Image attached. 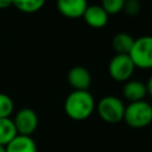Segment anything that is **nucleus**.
<instances>
[{
  "mask_svg": "<svg viewBox=\"0 0 152 152\" xmlns=\"http://www.w3.org/2000/svg\"><path fill=\"white\" fill-rule=\"evenodd\" d=\"M95 100L88 90H72L64 101L65 114L75 121L88 119L95 110Z\"/></svg>",
  "mask_w": 152,
  "mask_h": 152,
  "instance_id": "f257e3e1",
  "label": "nucleus"
},
{
  "mask_svg": "<svg viewBox=\"0 0 152 152\" xmlns=\"http://www.w3.org/2000/svg\"><path fill=\"white\" fill-rule=\"evenodd\" d=\"M125 122L132 128H145L152 122V104L145 100L129 102L125 107Z\"/></svg>",
  "mask_w": 152,
  "mask_h": 152,
  "instance_id": "f03ea898",
  "label": "nucleus"
},
{
  "mask_svg": "<svg viewBox=\"0 0 152 152\" xmlns=\"http://www.w3.org/2000/svg\"><path fill=\"white\" fill-rule=\"evenodd\" d=\"M125 107L121 99L114 95H107L97 102L95 108L101 120L107 124H118L124 120Z\"/></svg>",
  "mask_w": 152,
  "mask_h": 152,
  "instance_id": "7ed1b4c3",
  "label": "nucleus"
},
{
  "mask_svg": "<svg viewBox=\"0 0 152 152\" xmlns=\"http://www.w3.org/2000/svg\"><path fill=\"white\" fill-rule=\"evenodd\" d=\"M128 56L135 68L152 69V36L135 38Z\"/></svg>",
  "mask_w": 152,
  "mask_h": 152,
  "instance_id": "20e7f679",
  "label": "nucleus"
},
{
  "mask_svg": "<svg viewBox=\"0 0 152 152\" xmlns=\"http://www.w3.org/2000/svg\"><path fill=\"white\" fill-rule=\"evenodd\" d=\"M135 66L128 55H115L108 64V74L116 82H126L131 80Z\"/></svg>",
  "mask_w": 152,
  "mask_h": 152,
  "instance_id": "39448f33",
  "label": "nucleus"
},
{
  "mask_svg": "<svg viewBox=\"0 0 152 152\" xmlns=\"http://www.w3.org/2000/svg\"><path fill=\"white\" fill-rule=\"evenodd\" d=\"M13 124L18 134L31 137V134L38 127V115L31 108H21L17 112Z\"/></svg>",
  "mask_w": 152,
  "mask_h": 152,
  "instance_id": "423d86ee",
  "label": "nucleus"
},
{
  "mask_svg": "<svg viewBox=\"0 0 152 152\" xmlns=\"http://www.w3.org/2000/svg\"><path fill=\"white\" fill-rule=\"evenodd\" d=\"M68 82L74 90H88L91 83V76L88 69L82 65L72 66L68 72Z\"/></svg>",
  "mask_w": 152,
  "mask_h": 152,
  "instance_id": "0eeeda50",
  "label": "nucleus"
},
{
  "mask_svg": "<svg viewBox=\"0 0 152 152\" xmlns=\"http://www.w3.org/2000/svg\"><path fill=\"white\" fill-rule=\"evenodd\" d=\"M58 12L70 19H76L83 15L88 7L87 0H57L56 2Z\"/></svg>",
  "mask_w": 152,
  "mask_h": 152,
  "instance_id": "6e6552de",
  "label": "nucleus"
},
{
  "mask_svg": "<svg viewBox=\"0 0 152 152\" xmlns=\"http://www.w3.org/2000/svg\"><path fill=\"white\" fill-rule=\"evenodd\" d=\"M82 18L93 28H101L107 25L109 15L108 13L101 7V5H88L87 10L84 11Z\"/></svg>",
  "mask_w": 152,
  "mask_h": 152,
  "instance_id": "1a4fd4ad",
  "label": "nucleus"
},
{
  "mask_svg": "<svg viewBox=\"0 0 152 152\" xmlns=\"http://www.w3.org/2000/svg\"><path fill=\"white\" fill-rule=\"evenodd\" d=\"M122 95L129 102L141 101L147 95L146 84L138 80H128L122 87Z\"/></svg>",
  "mask_w": 152,
  "mask_h": 152,
  "instance_id": "9d476101",
  "label": "nucleus"
},
{
  "mask_svg": "<svg viewBox=\"0 0 152 152\" xmlns=\"http://www.w3.org/2000/svg\"><path fill=\"white\" fill-rule=\"evenodd\" d=\"M6 152H37L36 141L28 135L17 134L6 146Z\"/></svg>",
  "mask_w": 152,
  "mask_h": 152,
  "instance_id": "9b49d317",
  "label": "nucleus"
},
{
  "mask_svg": "<svg viewBox=\"0 0 152 152\" xmlns=\"http://www.w3.org/2000/svg\"><path fill=\"white\" fill-rule=\"evenodd\" d=\"M133 43H134V38L129 33L119 32L112 39V48L116 52V55H128Z\"/></svg>",
  "mask_w": 152,
  "mask_h": 152,
  "instance_id": "f8f14e48",
  "label": "nucleus"
},
{
  "mask_svg": "<svg viewBox=\"0 0 152 152\" xmlns=\"http://www.w3.org/2000/svg\"><path fill=\"white\" fill-rule=\"evenodd\" d=\"M17 134L13 120L10 118H0V146H6Z\"/></svg>",
  "mask_w": 152,
  "mask_h": 152,
  "instance_id": "ddd939ff",
  "label": "nucleus"
},
{
  "mask_svg": "<svg viewBox=\"0 0 152 152\" xmlns=\"http://www.w3.org/2000/svg\"><path fill=\"white\" fill-rule=\"evenodd\" d=\"M46 0H12V5L17 10L24 13H34L38 12L45 4Z\"/></svg>",
  "mask_w": 152,
  "mask_h": 152,
  "instance_id": "4468645a",
  "label": "nucleus"
},
{
  "mask_svg": "<svg viewBox=\"0 0 152 152\" xmlns=\"http://www.w3.org/2000/svg\"><path fill=\"white\" fill-rule=\"evenodd\" d=\"M14 103L12 99L4 93H0V118H10L13 113Z\"/></svg>",
  "mask_w": 152,
  "mask_h": 152,
  "instance_id": "2eb2a0df",
  "label": "nucleus"
},
{
  "mask_svg": "<svg viewBox=\"0 0 152 152\" xmlns=\"http://www.w3.org/2000/svg\"><path fill=\"white\" fill-rule=\"evenodd\" d=\"M125 1L126 0H101V7L108 13V15L118 14L122 12Z\"/></svg>",
  "mask_w": 152,
  "mask_h": 152,
  "instance_id": "dca6fc26",
  "label": "nucleus"
},
{
  "mask_svg": "<svg viewBox=\"0 0 152 152\" xmlns=\"http://www.w3.org/2000/svg\"><path fill=\"white\" fill-rule=\"evenodd\" d=\"M140 8H141V4H140L139 0H126L122 11L127 15L134 17L140 12Z\"/></svg>",
  "mask_w": 152,
  "mask_h": 152,
  "instance_id": "f3484780",
  "label": "nucleus"
},
{
  "mask_svg": "<svg viewBox=\"0 0 152 152\" xmlns=\"http://www.w3.org/2000/svg\"><path fill=\"white\" fill-rule=\"evenodd\" d=\"M146 84V90H147V95H150L152 97V76L147 80V82L145 83Z\"/></svg>",
  "mask_w": 152,
  "mask_h": 152,
  "instance_id": "a211bd4d",
  "label": "nucleus"
},
{
  "mask_svg": "<svg viewBox=\"0 0 152 152\" xmlns=\"http://www.w3.org/2000/svg\"><path fill=\"white\" fill-rule=\"evenodd\" d=\"M12 5V0H0V10L7 8Z\"/></svg>",
  "mask_w": 152,
  "mask_h": 152,
  "instance_id": "6ab92c4d",
  "label": "nucleus"
},
{
  "mask_svg": "<svg viewBox=\"0 0 152 152\" xmlns=\"http://www.w3.org/2000/svg\"><path fill=\"white\" fill-rule=\"evenodd\" d=\"M0 152H6V150H5V146H0Z\"/></svg>",
  "mask_w": 152,
  "mask_h": 152,
  "instance_id": "aec40b11",
  "label": "nucleus"
}]
</instances>
